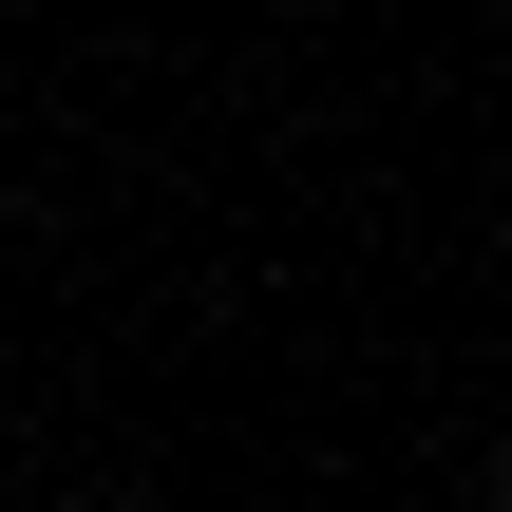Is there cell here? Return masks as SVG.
I'll return each mask as SVG.
<instances>
[{"label": "cell", "instance_id": "6da1fadb", "mask_svg": "<svg viewBox=\"0 0 512 512\" xmlns=\"http://www.w3.org/2000/svg\"><path fill=\"white\" fill-rule=\"evenodd\" d=\"M494 512H512V437H494Z\"/></svg>", "mask_w": 512, "mask_h": 512}]
</instances>
